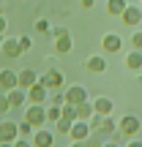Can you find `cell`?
<instances>
[{"label":"cell","instance_id":"obj_1","mask_svg":"<svg viewBox=\"0 0 142 147\" xmlns=\"http://www.w3.org/2000/svg\"><path fill=\"white\" fill-rule=\"evenodd\" d=\"M25 123H30V125H36V128H44V125H47V106L27 104V109H25Z\"/></svg>","mask_w":142,"mask_h":147},{"label":"cell","instance_id":"obj_24","mask_svg":"<svg viewBox=\"0 0 142 147\" xmlns=\"http://www.w3.org/2000/svg\"><path fill=\"white\" fill-rule=\"evenodd\" d=\"M16 44H19V52H30L33 38H30V36H19V38H16Z\"/></svg>","mask_w":142,"mask_h":147},{"label":"cell","instance_id":"obj_20","mask_svg":"<svg viewBox=\"0 0 142 147\" xmlns=\"http://www.w3.org/2000/svg\"><path fill=\"white\" fill-rule=\"evenodd\" d=\"M126 65H128L131 71H142V52H137V49H134V52H128Z\"/></svg>","mask_w":142,"mask_h":147},{"label":"cell","instance_id":"obj_28","mask_svg":"<svg viewBox=\"0 0 142 147\" xmlns=\"http://www.w3.org/2000/svg\"><path fill=\"white\" fill-rule=\"evenodd\" d=\"M55 128H58V134H69V131H71V123H69V120H63V117H60V120L55 123Z\"/></svg>","mask_w":142,"mask_h":147},{"label":"cell","instance_id":"obj_14","mask_svg":"<svg viewBox=\"0 0 142 147\" xmlns=\"http://www.w3.org/2000/svg\"><path fill=\"white\" fill-rule=\"evenodd\" d=\"M5 104H8V106H25V104H27L25 90H19V87L8 90V93H5Z\"/></svg>","mask_w":142,"mask_h":147},{"label":"cell","instance_id":"obj_13","mask_svg":"<svg viewBox=\"0 0 142 147\" xmlns=\"http://www.w3.org/2000/svg\"><path fill=\"white\" fill-rule=\"evenodd\" d=\"M85 71H90V74H104L107 71V60L101 57V55H93V57L85 60Z\"/></svg>","mask_w":142,"mask_h":147},{"label":"cell","instance_id":"obj_36","mask_svg":"<svg viewBox=\"0 0 142 147\" xmlns=\"http://www.w3.org/2000/svg\"><path fill=\"white\" fill-rule=\"evenodd\" d=\"M126 147H142V142H128Z\"/></svg>","mask_w":142,"mask_h":147},{"label":"cell","instance_id":"obj_26","mask_svg":"<svg viewBox=\"0 0 142 147\" xmlns=\"http://www.w3.org/2000/svg\"><path fill=\"white\" fill-rule=\"evenodd\" d=\"M16 131H19L22 139H27V136L33 134V125H30V123H16Z\"/></svg>","mask_w":142,"mask_h":147},{"label":"cell","instance_id":"obj_18","mask_svg":"<svg viewBox=\"0 0 142 147\" xmlns=\"http://www.w3.org/2000/svg\"><path fill=\"white\" fill-rule=\"evenodd\" d=\"M126 0H107V14L109 16H120L123 11H126Z\"/></svg>","mask_w":142,"mask_h":147},{"label":"cell","instance_id":"obj_2","mask_svg":"<svg viewBox=\"0 0 142 147\" xmlns=\"http://www.w3.org/2000/svg\"><path fill=\"white\" fill-rule=\"evenodd\" d=\"M38 82H41V84H44L47 90H52V93H58V90L63 87V82H66V79H63V74H60L58 68H49L47 74H44V76H38Z\"/></svg>","mask_w":142,"mask_h":147},{"label":"cell","instance_id":"obj_6","mask_svg":"<svg viewBox=\"0 0 142 147\" xmlns=\"http://www.w3.org/2000/svg\"><path fill=\"white\" fill-rule=\"evenodd\" d=\"M16 139H19L16 123H11V120H0V144H14Z\"/></svg>","mask_w":142,"mask_h":147},{"label":"cell","instance_id":"obj_19","mask_svg":"<svg viewBox=\"0 0 142 147\" xmlns=\"http://www.w3.org/2000/svg\"><path fill=\"white\" fill-rule=\"evenodd\" d=\"M74 109H77V120H82V123H88L90 117H93V106H90V101H85V104L74 106Z\"/></svg>","mask_w":142,"mask_h":147},{"label":"cell","instance_id":"obj_7","mask_svg":"<svg viewBox=\"0 0 142 147\" xmlns=\"http://www.w3.org/2000/svg\"><path fill=\"white\" fill-rule=\"evenodd\" d=\"M36 82H38V74L33 71V68H22V71H16V87H19V90H30Z\"/></svg>","mask_w":142,"mask_h":147},{"label":"cell","instance_id":"obj_32","mask_svg":"<svg viewBox=\"0 0 142 147\" xmlns=\"http://www.w3.org/2000/svg\"><path fill=\"white\" fill-rule=\"evenodd\" d=\"M14 147H33V144H30V139H22V136H19V139L14 142Z\"/></svg>","mask_w":142,"mask_h":147},{"label":"cell","instance_id":"obj_3","mask_svg":"<svg viewBox=\"0 0 142 147\" xmlns=\"http://www.w3.org/2000/svg\"><path fill=\"white\" fill-rule=\"evenodd\" d=\"M139 128H142L139 117H137V115H126V117H120V123H118V131H115V134H123V136H134Z\"/></svg>","mask_w":142,"mask_h":147},{"label":"cell","instance_id":"obj_40","mask_svg":"<svg viewBox=\"0 0 142 147\" xmlns=\"http://www.w3.org/2000/svg\"><path fill=\"white\" fill-rule=\"evenodd\" d=\"M0 16H3V5H0Z\"/></svg>","mask_w":142,"mask_h":147},{"label":"cell","instance_id":"obj_17","mask_svg":"<svg viewBox=\"0 0 142 147\" xmlns=\"http://www.w3.org/2000/svg\"><path fill=\"white\" fill-rule=\"evenodd\" d=\"M118 131V123L112 120V117H101V125L96 128L93 134H104V136H109V134H115Z\"/></svg>","mask_w":142,"mask_h":147},{"label":"cell","instance_id":"obj_34","mask_svg":"<svg viewBox=\"0 0 142 147\" xmlns=\"http://www.w3.org/2000/svg\"><path fill=\"white\" fill-rule=\"evenodd\" d=\"M5 25H8V19H5V16H0V36H3V30H5Z\"/></svg>","mask_w":142,"mask_h":147},{"label":"cell","instance_id":"obj_38","mask_svg":"<svg viewBox=\"0 0 142 147\" xmlns=\"http://www.w3.org/2000/svg\"><path fill=\"white\" fill-rule=\"evenodd\" d=\"M3 41H5V38H3V36H0V47H3Z\"/></svg>","mask_w":142,"mask_h":147},{"label":"cell","instance_id":"obj_22","mask_svg":"<svg viewBox=\"0 0 142 147\" xmlns=\"http://www.w3.org/2000/svg\"><path fill=\"white\" fill-rule=\"evenodd\" d=\"M60 117H63V120H69V123H77V109L66 104L63 109H60Z\"/></svg>","mask_w":142,"mask_h":147},{"label":"cell","instance_id":"obj_21","mask_svg":"<svg viewBox=\"0 0 142 147\" xmlns=\"http://www.w3.org/2000/svg\"><path fill=\"white\" fill-rule=\"evenodd\" d=\"M71 49H74L71 36H69V38H58V41H55V52H58V55H69Z\"/></svg>","mask_w":142,"mask_h":147},{"label":"cell","instance_id":"obj_5","mask_svg":"<svg viewBox=\"0 0 142 147\" xmlns=\"http://www.w3.org/2000/svg\"><path fill=\"white\" fill-rule=\"evenodd\" d=\"M25 95H27V104H38V106H44V104H47V98H49V90L44 87L41 82H36L30 90H25Z\"/></svg>","mask_w":142,"mask_h":147},{"label":"cell","instance_id":"obj_16","mask_svg":"<svg viewBox=\"0 0 142 147\" xmlns=\"http://www.w3.org/2000/svg\"><path fill=\"white\" fill-rule=\"evenodd\" d=\"M0 52H3L5 57H11V60L22 55V52H19V44H16V38H5V41H3V47H0Z\"/></svg>","mask_w":142,"mask_h":147},{"label":"cell","instance_id":"obj_10","mask_svg":"<svg viewBox=\"0 0 142 147\" xmlns=\"http://www.w3.org/2000/svg\"><path fill=\"white\" fill-rule=\"evenodd\" d=\"M101 47H104V52H107V55H115V52H120L123 38L118 36V33H107V36L101 38Z\"/></svg>","mask_w":142,"mask_h":147},{"label":"cell","instance_id":"obj_8","mask_svg":"<svg viewBox=\"0 0 142 147\" xmlns=\"http://www.w3.org/2000/svg\"><path fill=\"white\" fill-rule=\"evenodd\" d=\"M30 144H33V147H52V144H55V134L47 131V128H38V131H33Z\"/></svg>","mask_w":142,"mask_h":147},{"label":"cell","instance_id":"obj_23","mask_svg":"<svg viewBox=\"0 0 142 147\" xmlns=\"http://www.w3.org/2000/svg\"><path fill=\"white\" fill-rule=\"evenodd\" d=\"M60 109L63 106H47V123H58L60 120Z\"/></svg>","mask_w":142,"mask_h":147},{"label":"cell","instance_id":"obj_41","mask_svg":"<svg viewBox=\"0 0 142 147\" xmlns=\"http://www.w3.org/2000/svg\"><path fill=\"white\" fill-rule=\"evenodd\" d=\"M139 79H142V71H139Z\"/></svg>","mask_w":142,"mask_h":147},{"label":"cell","instance_id":"obj_12","mask_svg":"<svg viewBox=\"0 0 142 147\" xmlns=\"http://www.w3.org/2000/svg\"><path fill=\"white\" fill-rule=\"evenodd\" d=\"M123 22H126V25H131V27H137L139 22H142V8L139 5H126V11H123Z\"/></svg>","mask_w":142,"mask_h":147},{"label":"cell","instance_id":"obj_33","mask_svg":"<svg viewBox=\"0 0 142 147\" xmlns=\"http://www.w3.org/2000/svg\"><path fill=\"white\" fill-rule=\"evenodd\" d=\"M79 5H82V8H93L96 0H79Z\"/></svg>","mask_w":142,"mask_h":147},{"label":"cell","instance_id":"obj_15","mask_svg":"<svg viewBox=\"0 0 142 147\" xmlns=\"http://www.w3.org/2000/svg\"><path fill=\"white\" fill-rule=\"evenodd\" d=\"M0 87L8 93V90H14L16 87V71H11V68H3L0 71Z\"/></svg>","mask_w":142,"mask_h":147},{"label":"cell","instance_id":"obj_9","mask_svg":"<svg viewBox=\"0 0 142 147\" xmlns=\"http://www.w3.org/2000/svg\"><path fill=\"white\" fill-rule=\"evenodd\" d=\"M90 125L88 123H82V120H77V123H71V131H69V136H71V142H85V139L90 136Z\"/></svg>","mask_w":142,"mask_h":147},{"label":"cell","instance_id":"obj_42","mask_svg":"<svg viewBox=\"0 0 142 147\" xmlns=\"http://www.w3.org/2000/svg\"><path fill=\"white\" fill-rule=\"evenodd\" d=\"M139 8H142V3H139Z\"/></svg>","mask_w":142,"mask_h":147},{"label":"cell","instance_id":"obj_27","mask_svg":"<svg viewBox=\"0 0 142 147\" xmlns=\"http://www.w3.org/2000/svg\"><path fill=\"white\" fill-rule=\"evenodd\" d=\"M49 27H52V25H49L47 19H38L36 22V33H41V36H49Z\"/></svg>","mask_w":142,"mask_h":147},{"label":"cell","instance_id":"obj_25","mask_svg":"<svg viewBox=\"0 0 142 147\" xmlns=\"http://www.w3.org/2000/svg\"><path fill=\"white\" fill-rule=\"evenodd\" d=\"M49 38H55V41L58 38H69V30L66 27H49Z\"/></svg>","mask_w":142,"mask_h":147},{"label":"cell","instance_id":"obj_37","mask_svg":"<svg viewBox=\"0 0 142 147\" xmlns=\"http://www.w3.org/2000/svg\"><path fill=\"white\" fill-rule=\"evenodd\" d=\"M71 147H85V142H71Z\"/></svg>","mask_w":142,"mask_h":147},{"label":"cell","instance_id":"obj_29","mask_svg":"<svg viewBox=\"0 0 142 147\" xmlns=\"http://www.w3.org/2000/svg\"><path fill=\"white\" fill-rule=\"evenodd\" d=\"M49 101V106H66V98H63V93H55L52 98H47Z\"/></svg>","mask_w":142,"mask_h":147},{"label":"cell","instance_id":"obj_35","mask_svg":"<svg viewBox=\"0 0 142 147\" xmlns=\"http://www.w3.org/2000/svg\"><path fill=\"white\" fill-rule=\"evenodd\" d=\"M101 147H120V144H115V142H104Z\"/></svg>","mask_w":142,"mask_h":147},{"label":"cell","instance_id":"obj_11","mask_svg":"<svg viewBox=\"0 0 142 147\" xmlns=\"http://www.w3.org/2000/svg\"><path fill=\"white\" fill-rule=\"evenodd\" d=\"M90 106H93V115L109 117V115H112V106H115V104H112V98H107V95H99V98H96Z\"/></svg>","mask_w":142,"mask_h":147},{"label":"cell","instance_id":"obj_30","mask_svg":"<svg viewBox=\"0 0 142 147\" xmlns=\"http://www.w3.org/2000/svg\"><path fill=\"white\" fill-rule=\"evenodd\" d=\"M131 47L137 49V52H142V30H137V33L131 36Z\"/></svg>","mask_w":142,"mask_h":147},{"label":"cell","instance_id":"obj_31","mask_svg":"<svg viewBox=\"0 0 142 147\" xmlns=\"http://www.w3.org/2000/svg\"><path fill=\"white\" fill-rule=\"evenodd\" d=\"M85 147H101V142H99V134H90V136L85 139Z\"/></svg>","mask_w":142,"mask_h":147},{"label":"cell","instance_id":"obj_39","mask_svg":"<svg viewBox=\"0 0 142 147\" xmlns=\"http://www.w3.org/2000/svg\"><path fill=\"white\" fill-rule=\"evenodd\" d=\"M0 147H14V144H0Z\"/></svg>","mask_w":142,"mask_h":147},{"label":"cell","instance_id":"obj_4","mask_svg":"<svg viewBox=\"0 0 142 147\" xmlns=\"http://www.w3.org/2000/svg\"><path fill=\"white\" fill-rule=\"evenodd\" d=\"M63 98H66V104H69V106H79V104L88 101V90H85L82 84H71V87L63 93Z\"/></svg>","mask_w":142,"mask_h":147}]
</instances>
